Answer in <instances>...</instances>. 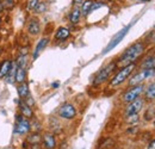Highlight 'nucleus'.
I'll use <instances>...</instances> for the list:
<instances>
[{
    "label": "nucleus",
    "mask_w": 155,
    "mask_h": 149,
    "mask_svg": "<svg viewBox=\"0 0 155 149\" xmlns=\"http://www.w3.org/2000/svg\"><path fill=\"white\" fill-rule=\"evenodd\" d=\"M25 141L28 143H30V144H38V143L42 142V135L39 134V131H34L31 134L29 132L26 138H25Z\"/></svg>",
    "instance_id": "19"
},
{
    "label": "nucleus",
    "mask_w": 155,
    "mask_h": 149,
    "mask_svg": "<svg viewBox=\"0 0 155 149\" xmlns=\"http://www.w3.org/2000/svg\"><path fill=\"white\" fill-rule=\"evenodd\" d=\"M144 43H155V29H153V30L148 34V36L146 37Z\"/></svg>",
    "instance_id": "28"
},
{
    "label": "nucleus",
    "mask_w": 155,
    "mask_h": 149,
    "mask_svg": "<svg viewBox=\"0 0 155 149\" xmlns=\"http://www.w3.org/2000/svg\"><path fill=\"white\" fill-rule=\"evenodd\" d=\"M23 148L24 149H42L41 148V143H38V144H30V143H28L26 141L23 142Z\"/></svg>",
    "instance_id": "29"
},
{
    "label": "nucleus",
    "mask_w": 155,
    "mask_h": 149,
    "mask_svg": "<svg viewBox=\"0 0 155 149\" xmlns=\"http://www.w3.org/2000/svg\"><path fill=\"white\" fill-rule=\"evenodd\" d=\"M147 149H155V138H154V140H152V141L149 142V144H148Z\"/></svg>",
    "instance_id": "32"
},
{
    "label": "nucleus",
    "mask_w": 155,
    "mask_h": 149,
    "mask_svg": "<svg viewBox=\"0 0 155 149\" xmlns=\"http://www.w3.org/2000/svg\"><path fill=\"white\" fill-rule=\"evenodd\" d=\"M1 23H2V15H0V25H1Z\"/></svg>",
    "instance_id": "36"
},
{
    "label": "nucleus",
    "mask_w": 155,
    "mask_h": 149,
    "mask_svg": "<svg viewBox=\"0 0 155 149\" xmlns=\"http://www.w3.org/2000/svg\"><path fill=\"white\" fill-rule=\"evenodd\" d=\"M78 111L75 109V106L72 104V103H64L62 104L58 110V116L62 119H66V121H72L77 117Z\"/></svg>",
    "instance_id": "8"
},
{
    "label": "nucleus",
    "mask_w": 155,
    "mask_h": 149,
    "mask_svg": "<svg viewBox=\"0 0 155 149\" xmlns=\"http://www.w3.org/2000/svg\"><path fill=\"white\" fill-rule=\"evenodd\" d=\"M154 125H155V121H154Z\"/></svg>",
    "instance_id": "39"
},
{
    "label": "nucleus",
    "mask_w": 155,
    "mask_h": 149,
    "mask_svg": "<svg viewBox=\"0 0 155 149\" xmlns=\"http://www.w3.org/2000/svg\"><path fill=\"white\" fill-rule=\"evenodd\" d=\"M144 104H146V100H144V98H141V97L135 99V100H133L131 103H128L127 106H125V110H124L125 117L131 116V114H137L143 109Z\"/></svg>",
    "instance_id": "9"
},
{
    "label": "nucleus",
    "mask_w": 155,
    "mask_h": 149,
    "mask_svg": "<svg viewBox=\"0 0 155 149\" xmlns=\"http://www.w3.org/2000/svg\"><path fill=\"white\" fill-rule=\"evenodd\" d=\"M149 68L155 69V56H149V57H147V58L140 65V69H149Z\"/></svg>",
    "instance_id": "23"
},
{
    "label": "nucleus",
    "mask_w": 155,
    "mask_h": 149,
    "mask_svg": "<svg viewBox=\"0 0 155 149\" xmlns=\"http://www.w3.org/2000/svg\"><path fill=\"white\" fill-rule=\"evenodd\" d=\"M26 68H23V67H18L17 66V71H16V78H15V81L16 84H23L26 81Z\"/></svg>",
    "instance_id": "20"
},
{
    "label": "nucleus",
    "mask_w": 155,
    "mask_h": 149,
    "mask_svg": "<svg viewBox=\"0 0 155 149\" xmlns=\"http://www.w3.org/2000/svg\"><path fill=\"white\" fill-rule=\"evenodd\" d=\"M4 7L6 11H11L16 7V4H17V0H1Z\"/></svg>",
    "instance_id": "26"
},
{
    "label": "nucleus",
    "mask_w": 155,
    "mask_h": 149,
    "mask_svg": "<svg viewBox=\"0 0 155 149\" xmlns=\"http://www.w3.org/2000/svg\"><path fill=\"white\" fill-rule=\"evenodd\" d=\"M118 68V65H117V61H111L109 62L107 65H105L104 67H101L98 73L94 75V79H93V82L92 85L94 87H98V86H101L103 84H105L106 81H109L112 75L115 74V72Z\"/></svg>",
    "instance_id": "2"
},
{
    "label": "nucleus",
    "mask_w": 155,
    "mask_h": 149,
    "mask_svg": "<svg viewBox=\"0 0 155 149\" xmlns=\"http://www.w3.org/2000/svg\"><path fill=\"white\" fill-rule=\"evenodd\" d=\"M49 43H50V38L48 37V36H44V37L41 38L38 42H37V44L35 45V48H34V51H32V60H37L38 56L43 53V50L48 47Z\"/></svg>",
    "instance_id": "11"
},
{
    "label": "nucleus",
    "mask_w": 155,
    "mask_h": 149,
    "mask_svg": "<svg viewBox=\"0 0 155 149\" xmlns=\"http://www.w3.org/2000/svg\"><path fill=\"white\" fill-rule=\"evenodd\" d=\"M93 4V0H85L84 4L81 5L80 10H81V15L82 17H87L90 15V11H91V6Z\"/></svg>",
    "instance_id": "24"
},
{
    "label": "nucleus",
    "mask_w": 155,
    "mask_h": 149,
    "mask_svg": "<svg viewBox=\"0 0 155 149\" xmlns=\"http://www.w3.org/2000/svg\"><path fill=\"white\" fill-rule=\"evenodd\" d=\"M136 62L134 63H129V65H127V66H123L117 73L112 75V78L110 79V81H109V86L111 87V88H115V87H118V86H120L123 82H125L130 76L131 74L135 72L136 69Z\"/></svg>",
    "instance_id": "3"
},
{
    "label": "nucleus",
    "mask_w": 155,
    "mask_h": 149,
    "mask_svg": "<svg viewBox=\"0 0 155 149\" xmlns=\"http://www.w3.org/2000/svg\"><path fill=\"white\" fill-rule=\"evenodd\" d=\"M85 0H73V6L74 7H81V5L84 4Z\"/></svg>",
    "instance_id": "31"
},
{
    "label": "nucleus",
    "mask_w": 155,
    "mask_h": 149,
    "mask_svg": "<svg viewBox=\"0 0 155 149\" xmlns=\"http://www.w3.org/2000/svg\"><path fill=\"white\" fill-rule=\"evenodd\" d=\"M138 1H142V2H150L152 0H138Z\"/></svg>",
    "instance_id": "35"
},
{
    "label": "nucleus",
    "mask_w": 155,
    "mask_h": 149,
    "mask_svg": "<svg viewBox=\"0 0 155 149\" xmlns=\"http://www.w3.org/2000/svg\"><path fill=\"white\" fill-rule=\"evenodd\" d=\"M58 86H60V82H58V81L51 84V87H53V88H58Z\"/></svg>",
    "instance_id": "34"
},
{
    "label": "nucleus",
    "mask_w": 155,
    "mask_h": 149,
    "mask_svg": "<svg viewBox=\"0 0 155 149\" xmlns=\"http://www.w3.org/2000/svg\"><path fill=\"white\" fill-rule=\"evenodd\" d=\"M144 88H146V86L143 84H138V85H135V86H130L123 93V95H122V101L125 103V104L131 103L133 100H135L137 98H140L141 95H143Z\"/></svg>",
    "instance_id": "4"
},
{
    "label": "nucleus",
    "mask_w": 155,
    "mask_h": 149,
    "mask_svg": "<svg viewBox=\"0 0 155 149\" xmlns=\"http://www.w3.org/2000/svg\"><path fill=\"white\" fill-rule=\"evenodd\" d=\"M143 98L146 101H154L155 100V81L149 84L146 88H144V92H143Z\"/></svg>",
    "instance_id": "16"
},
{
    "label": "nucleus",
    "mask_w": 155,
    "mask_h": 149,
    "mask_svg": "<svg viewBox=\"0 0 155 149\" xmlns=\"http://www.w3.org/2000/svg\"><path fill=\"white\" fill-rule=\"evenodd\" d=\"M144 50H146V43L143 41H137L135 43H133L131 45H129L120 54V56L116 60L117 65L123 67V66H127L129 63H134L143 55Z\"/></svg>",
    "instance_id": "1"
},
{
    "label": "nucleus",
    "mask_w": 155,
    "mask_h": 149,
    "mask_svg": "<svg viewBox=\"0 0 155 149\" xmlns=\"http://www.w3.org/2000/svg\"><path fill=\"white\" fill-rule=\"evenodd\" d=\"M23 100H24V101H25L30 108H34V106H35V99L32 98V95H31V94H30V95H28V97H26L25 99H23Z\"/></svg>",
    "instance_id": "30"
},
{
    "label": "nucleus",
    "mask_w": 155,
    "mask_h": 149,
    "mask_svg": "<svg viewBox=\"0 0 155 149\" xmlns=\"http://www.w3.org/2000/svg\"><path fill=\"white\" fill-rule=\"evenodd\" d=\"M39 1H41V0H28V1H26V11L34 12L35 8H36V6L38 5Z\"/></svg>",
    "instance_id": "27"
},
{
    "label": "nucleus",
    "mask_w": 155,
    "mask_h": 149,
    "mask_svg": "<svg viewBox=\"0 0 155 149\" xmlns=\"http://www.w3.org/2000/svg\"><path fill=\"white\" fill-rule=\"evenodd\" d=\"M26 32L30 35V36H38L42 31V26H41V22L36 16H32L30 17L28 23H26Z\"/></svg>",
    "instance_id": "10"
},
{
    "label": "nucleus",
    "mask_w": 155,
    "mask_h": 149,
    "mask_svg": "<svg viewBox=\"0 0 155 149\" xmlns=\"http://www.w3.org/2000/svg\"><path fill=\"white\" fill-rule=\"evenodd\" d=\"M12 65H13V61L10 60V58H6V60L0 62V79H4L6 75L8 74Z\"/></svg>",
    "instance_id": "15"
},
{
    "label": "nucleus",
    "mask_w": 155,
    "mask_h": 149,
    "mask_svg": "<svg viewBox=\"0 0 155 149\" xmlns=\"http://www.w3.org/2000/svg\"><path fill=\"white\" fill-rule=\"evenodd\" d=\"M6 149H12V148H6Z\"/></svg>",
    "instance_id": "38"
},
{
    "label": "nucleus",
    "mask_w": 155,
    "mask_h": 149,
    "mask_svg": "<svg viewBox=\"0 0 155 149\" xmlns=\"http://www.w3.org/2000/svg\"><path fill=\"white\" fill-rule=\"evenodd\" d=\"M17 93H18L19 99H25L28 95H30V87L26 84V81L23 82V84H18V86H17Z\"/></svg>",
    "instance_id": "18"
},
{
    "label": "nucleus",
    "mask_w": 155,
    "mask_h": 149,
    "mask_svg": "<svg viewBox=\"0 0 155 149\" xmlns=\"http://www.w3.org/2000/svg\"><path fill=\"white\" fill-rule=\"evenodd\" d=\"M133 26V24H129V25H127V26H124L123 29H120L118 32H117L116 35L112 37V39L109 42V44L106 45V48L103 50V54H107L109 51H111L112 49H115L117 45L123 41V38L127 36V34L129 32V30H130V28Z\"/></svg>",
    "instance_id": "7"
},
{
    "label": "nucleus",
    "mask_w": 155,
    "mask_h": 149,
    "mask_svg": "<svg viewBox=\"0 0 155 149\" xmlns=\"http://www.w3.org/2000/svg\"><path fill=\"white\" fill-rule=\"evenodd\" d=\"M81 17H82V15H81V10H80V7H73V10L69 12V15H68V20L72 23V24H79V22L81 20Z\"/></svg>",
    "instance_id": "17"
},
{
    "label": "nucleus",
    "mask_w": 155,
    "mask_h": 149,
    "mask_svg": "<svg viewBox=\"0 0 155 149\" xmlns=\"http://www.w3.org/2000/svg\"><path fill=\"white\" fill-rule=\"evenodd\" d=\"M42 143L45 149H55L58 147L56 137L53 132H45L42 135Z\"/></svg>",
    "instance_id": "12"
},
{
    "label": "nucleus",
    "mask_w": 155,
    "mask_h": 149,
    "mask_svg": "<svg viewBox=\"0 0 155 149\" xmlns=\"http://www.w3.org/2000/svg\"><path fill=\"white\" fill-rule=\"evenodd\" d=\"M16 71H17V63H16V61H13V65H12V67H11V69H10V72H8V74L4 78V79H5V81H6L7 84H10V85L16 84V81H15V78H16Z\"/></svg>",
    "instance_id": "21"
},
{
    "label": "nucleus",
    "mask_w": 155,
    "mask_h": 149,
    "mask_svg": "<svg viewBox=\"0 0 155 149\" xmlns=\"http://www.w3.org/2000/svg\"><path fill=\"white\" fill-rule=\"evenodd\" d=\"M16 103L18 104V108H19V113L23 116V117H25V118H28V119H31V118H34V116H35V113H34V110H32V108H30L23 99H18V100H16Z\"/></svg>",
    "instance_id": "13"
},
{
    "label": "nucleus",
    "mask_w": 155,
    "mask_h": 149,
    "mask_svg": "<svg viewBox=\"0 0 155 149\" xmlns=\"http://www.w3.org/2000/svg\"><path fill=\"white\" fill-rule=\"evenodd\" d=\"M31 131V122L30 119L23 117L20 113L16 116V123H15V128L13 132L16 135H28Z\"/></svg>",
    "instance_id": "6"
},
{
    "label": "nucleus",
    "mask_w": 155,
    "mask_h": 149,
    "mask_svg": "<svg viewBox=\"0 0 155 149\" xmlns=\"http://www.w3.org/2000/svg\"><path fill=\"white\" fill-rule=\"evenodd\" d=\"M1 53H2V48L0 47V54H1Z\"/></svg>",
    "instance_id": "37"
},
{
    "label": "nucleus",
    "mask_w": 155,
    "mask_h": 149,
    "mask_svg": "<svg viewBox=\"0 0 155 149\" xmlns=\"http://www.w3.org/2000/svg\"><path fill=\"white\" fill-rule=\"evenodd\" d=\"M71 34L72 32H71L69 28H67V26H58L55 35H54V38L58 42H64V41H67L68 38L71 37Z\"/></svg>",
    "instance_id": "14"
},
{
    "label": "nucleus",
    "mask_w": 155,
    "mask_h": 149,
    "mask_svg": "<svg viewBox=\"0 0 155 149\" xmlns=\"http://www.w3.org/2000/svg\"><path fill=\"white\" fill-rule=\"evenodd\" d=\"M47 8H48V4L45 2V1H39L38 5L36 6V8H35V11H34V13L35 15H41V13H44L45 11H47Z\"/></svg>",
    "instance_id": "25"
},
{
    "label": "nucleus",
    "mask_w": 155,
    "mask_h": 149,
    "mask_svg": "<svg viewBox=\"0 0 155 149\" xmlns=\"http://www.w3.org/2000/svg\"><path fill=\"white\" fill-rule=\"evenodd\" d=\"M155 76V69L149 68V69H140L137 73L131 74V76L128 79L129 80V86H135L138 84H143L147 79Z\"/></svg>",
    "instance_id": "5"
},
{
    "label": "nucleus",
    "mask_w": 155,
    "mask_h": 149,
    "mask_svg": "<svg viewBox=\"0 0 155 149\" xmlns=\"http://www.w3.org/2000/svg\"><path fill=\"white\" fill-rule=\"evenodd\" d=\"M115 140L111 137H105L101 142H99L97 149H112L115 147Z\"/></svg>",
    "instance_id": "22"
},
{
    "label": "nucleus",
    "mask_w": 155,
    "mask_h": 149,
    "mask_svg": "<svg viewBox=\"0 0 155 149\" xmlns=\"http://www.w3.org/2000/svg\"><path fill=\"white\" fill-rule=\"evenodd\" d=\"M5 11H6V10H5V7H4V5H2V2H1V0H0V15H2Z\"/></svg>",
    "instance_id": "33"
}]
</instances>
